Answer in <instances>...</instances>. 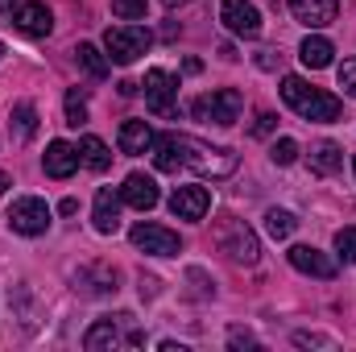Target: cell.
<instances>
[{
    "mask_svg": "<svg viewBox=\"0 0 356 352\" xmlns=\"http://www.w3.org/2000/svg\"><path fill=\"white\" fill-rule=\"evenodd\" d=\"M154 166L162 170V175H175L178 166H182V150H178V133H162V137H154Z\"/></svg>",
    "mask_w": 356,
    "mask_h": 352,
    "instance_id": "ffe728a7",
    "label": "cell"
},
{
    "mask_svg": "<svg viewBox=\"0 0 356 352\" xmlns=\"http://www.w3.org/2000/svg\"><path fill=\"white\" fill-rule=\"evenodd\" d=\"M298 228V220L290 216V211H282V207H269L266 211V232L273 241H290V232Z\"/></svg>",
    "mask_w": 356,
    "mask_h": 352,
    "instance_id": "d4e9b609",
    "label": "cell"
},
{
    "mask_svg": "<svg viewBox=\"0 0 356 352\" xmlns=\"http://www.w3.org/2000/svg\"><path fill=\"white\" fill-rule=\"evenodd\" d=\"M13 4H17V0H0V13H8V8H13Z\"/></svg>",
    "mask_w": 356,
    "mask_h": 352,
    "instance_id": "74e56055",
    "label": "cell"
},
{
    "mask_svg": "<svg viewBox=\"0 0 356 352\" xmlns=\"http://www.w3.org/2000/svg\"><path fill=\"white\" fill-rule=\"evenodd\" d=\"M311 166H315L319 175H336V170L344 166V150H340L336 141H315V145H311Z\"/></svg>",
    "mask_w": 356,
    "mask_h": 352,
    "instance_id": "7402d4cb",
    "label": "cell"
},
{
    "mask_svg": "<svg viewBox=\"0 0 356 352\" xmlns=\"http://www.w3.org/2000/svg\"><path fill=\"white\" fill-rule=\"evenodd\" d=\"M120 344H129V349H141V344H145V332L137 328V319H133L129 311L95 319V323L88 328V336H83V349H88V352L120 349Z\"/></svg>",
    "mask_w": 356,
    "mask_h": 352,
    "instance_id": "7a4b0ae2",
    "label": "cell"
},
{
    "mask_svg": "<svg viewBox=\"0 0 356 352\" xmlns=\"http://www.w3.org/2000/svg\"><path fill=\"white\" fill-rule=\"evenodd\" d=\"M290 13L307 25V29H323L340 17V4L336 0H290Z\"/></svg>",
    "mask_w": 356,
    "mask_h": 352,
    "instance_id": "2e32d148",
    "label": "cell"
},
{
    "mask_svg": "<svg viewBox=\"0 0 356 352\" xmlns=\"http://www.w3.org/2000/svg\"><path fill=\"white\" fill-rule=\"evenodd\" d=\"M145 104H149V112L154 116H175L178 112V79L170 71H162V67H154V71H145Z\"/></svg>",
    "mask_w": 356,
    "mask_h": 352,
    "instance_id": "ba28073f",
    "label": "cell"
},
{
    "mask_svg": "<svg viewBox=\"0 0 356 352\" xmlns=\"http://www.w3.org/2000/svg\"><path fill=\"white\" fill-rule=\"evenodd\" d=\"M211 207V191L207 186H175L170 195V211L178 220H203Z\"/></svg>",
    "mask_w": 356,
    "mask_h": 352,
    "instance_id": "7c38bea8",
    "label": "cell"
},
{
    "mask_svg": "<svg viewBox=\"0 0 356 352\" xmlns=\"http://www.w3.org/2000/svg\"><path fill=\"white\" fill-rule=\"evenodd\" d=\"M336 253L348 265H356V228H340L336 232Z\"/></svg>",
    "mask_w": 356,
    "mask_h": 352,
    "instance_id": "f1b7e54d",
    "label": "cell"
},
{
    "mask_svg": "<svg viewBox=\"0 0 356 352\" xmlns=\"http://www.w3.org/2000/svg\"><path fill=\"white\" fill-rule=\"evenodd\" d=\"M286 257H290V265H294L298 273H311V278H323V282L336 278V262H332L327 253H319L315 245H294Z\"/></svg>",
    "mask_w": 356,
    "mask_h": 352,
    "instance_id": "5bb4252c",
    "label": "cell"
},
{
    "mask_svg": "<svg viewBox=\"0 0 356 352\" xmlns=\"http://www.w3.org/2000/svg\"><path fill=\"white\" fill-rule=\"evenodd\" d=\"M17 29L21 33H29V38H46L50 29H54V13L42 4V0H25V4H17Z\"/></svg>",
    "mask_w": 356,
    "mask_h": 352,
    "instance_id": "9a60e30c",
    "label": "cell"
},
{
    "mask_svg": "<svg viewBox=\"0 0 356 352\" xmlns=\"http://www.w3.org/2000/svg\"><path fill=\"white\" fill-rule=\"evenodd\" d=\"M332 42L327 38H319V33H311L302 46H298V58H302V67H311V71H323V67H332Z\"/></svg>",
    "mask_w": 356,
    "mask_h": 352,
    "instance_id": "44dd1931",
    "label": "cell"
},
{
    "mask_svg": "<svg viewBox=\"0 0 356 352\" xmlns=\"http://www.w3.org/2000/svg\"><path fill=\"white\" fill-rule=\"evenodd\" d=\"M67 125H71V129L88 125V99H83V88L67 91Z\"/></svg>",
    "mask_w": 356,
    "mask_h": 352,
    "instance_id": "484cf974",
    "label": "cell"
},
{
    "mask_svg": "<svg viewBox=\"0 0 356 352\" xmlns=\"http://www.w3.org/2000/svg\"><path fill=\"white\" fill-rule=\"evenodd\" d=\"M178 150H182V166H191L203 178H228L241 166V158L232 150H216V145H203L195 137H178Z\"/></svg>",
    "mask_w": 356,
    "mask_h": 352,
    "instance_id": "3957f363",
    "label": "cell"
},
{
    "mask_svg": "<svg viewBox=\"0 0 356 352\" xmlns=\"http://www.w3.org/2000/svg\"><path fill=\"white\" fill-rule=\"evenodd\" d=\"M277 63H282V54H277V50H261V54H257V67H261V71H273Z\"/></svg>",
    "mask_w": 356,
    "mask_h": 352,
    "instance_id": "836d02e7",
    "label": "cell"
},
{
    "mask_svg": "<svg viewBox=\"0 0 356 352\" xmlns=\"http://www.w3.org/2000/svg\"><path fill=\"white\" fill-rule=\"evenodd\" d=\"M353 170H356V162H353Z\"/></svg>",
    "mask_w": 356,
    "mask_h": 352,
    "instance_id": "60d3db41",
    "label": "cell"
},
{
    "mask_svg": "<svg viewBox=\"0 0 356 352\" xmlns=\"http://www.w3.org/2000/svg\"><path fill=\"white\" fill-rule=\"evenodd\" d=\"M75 63L88 71L91 79H108V58H104L91 42H79V46H75Z\"/></svg>",
    "mask_w": 356,
    "mask_h": 352,
    "instance_id": "cb8c5ba5",
    "label": "cell"
},
{
    "mask_svg": "<svg viewBox=\"0 0 356 352\" xmlns=\"http://www.w3.org/2000/svg\"><path fill=\"white\" fill-rule=\"evenodd\" d=\"M162 4H182V0H162Z\"/></svg>",
    "mask_w": 356,
    "mask_h": 352,
    "instance_id": "f35d334b",
    "label": "cell"
},
{
    "mask_svg": "<svg viewBox=\"0 0 356 352\" xmlns=\"http://www.w3.org/2000/svg\"><path fill=\"white\" fill-rule=\"evenodd\" d=\"M228 344H232V349H257L253 332H245V328H228Z\"/></svg>",
    "mask_w": 356,
    "mask_h": 352,
    "instance_id": "d6a6232c",
    "label": "cell"
},
{
    "mask_svg": "<svg viewBox=\"0 0 356 352\" xmlns=\"http://www.w3.org/2000/svg\"><path fill=\"white\" fill-rule=\"evenodd\" d=\"M220 249H224L232 262H241V265H257V257H261L257 232H253L245 220H228V224L220 228Z\"/></svg>",
    "mask_w": 356,
    "mask_h": 352,
    "instance_id": "52a82bcc",
    "label": "cell"
},
{
    "mask_svg": "<svg viewBox=\"0 0 356 352\" xmlns=\"http://www.w3.org/2000/svg\"><path fill=\"white\" fill-rule=\"evenodd\" d=\"M158 199H162V191H158L154 175H141V170H133V175L124 178V186H120V203H129V207H137V211H149V207H158Z\"/></svg>",
    "mask_w": 356,
    "mask_h": 352,
    "instance_id": "8fae6325",
    "label": "cell"
},
{
    "mask_svg": "<svg viewBox=\"0 0 356 352\" xmlns=\"http://www.w3.org/2000/svg\"><path fill=\"white\" fill-rule=\"evenodd\" d=\"M8 186H13V178H8V175H4V170H0V195H4Z\"/></svg>",
    "mask_w": 356,
    "mask_h": 352,
    "instance_id": "8d00e7d4",
    "label": "cell"
},
{
    "mask_svg": "<svg viewBox=\"0 0 356 352\" xmlns=\"http://www.w3.org/2000/svg\"><path fill=\"white\" fill-rule=\"evenodd\" d=\"M91 224H95V232H99V237L120 232V195H116L112 186H99V191H95V211H91Z\"/></svg>",
    "mask_w": 356,
    "mask_h": 352,
    "instance_id": "4fadbf2b",
    "label": "cell"
},
{
    "mask_svg": "<svg viewBox=\"0 0 356 352\" xmlns=\"http://www.w3.org/2000/svg\"><path fill=\"white\" fill-rule=\"evenodd\" d=\"M79 162H83V158H79V150H75L71 141H50L42 166H46V175L50 178H71L75 170H79Z\"/></svg>",
    "mask_w": 356,
    "mask_h": 352,
    "instance_id": "e0dca14e",
    "label": "cell"
},
{
    "mask_svg": "<svg viewBox=\"0 0 356 352\" xmlns=\"http://www.w3.org/2000/svg\"><path fill=\"white\" fill-rule=\"evenodd\" d=\"M282 99H286L302 120H315V125H332V120H340V112H344V104H340L332 91L311 88V83L298 79V75H286V79H282Z\"/></svg>",
    "mask_w": 356,
    "mask_h": 352,
    "instance_id": "6da1fadb",
    "label": "cell"
},
{
    "mask_svg": "<svg viewBox=\"0 0 356 352\" xmlns=\"http://www.w3.org/2000/svg\"><path fill=\"white\" fill-rule=\"evenodd\" d=\"M13 125H8V133H13V141L17 145H25L33 133H38V108H33V99H17L13 104V116H8Z\"/></svg>",
    "mask_w": 356,
    "mask_h": 352,
    "instance_id": "ac0fdd59",
    "label": "cell"
},
{
    "mask_svg": "<svg viewBox=\"0 0 356 352\" xmlns=\"http://www.w3.org/2000/svg\"><path fill=\"white\" fill-rule=\"evenodd\" d=\"M220 21H224L236 38H257V33H261V13H257V4H249V0H224V4H220Z\"/></svg>",
    "mask_w": 356,
    "mask_h": 352,
    "instance_id": "30bf717a",
    "label": "cell"
},
{
    "mask_svg": "<svg viewBox=\"0 0 356 352\" xmlns=\"http://www.w3.org/2000/svg\"><path fill=\"white\" fill-rule=\"evenodd\" d=\"M269 158H273L277 166H290V162H298V141H294V137H282V141H273Z\"/></svg>",
    "mask_w": 356,
    "mask_h": 352,
    "instance_id": "4316f807",
    "label": "cell"
},
{
    "mask_svg": "<svg viewBox=\"0 0 356 352\" xmlns=\"http://www.w3.org/2000/svg\"><path fill=\"white\" fill-rule=\"evenodd\" d=\"M336 75H340V88H344V95H356V58H344Z\"/></svg>",
    "mask_w": 356,
    "mask_h": 352,
    "instance_id": "f546056e",
    "label": "cell"
},
{
    "mask_svg": "<svg viewBox=\"0 0 356 352\" xmlns=\"http://www.w3.org/2000/svg\"><path fill=\"white\" fill-rule=\"evenodd\" d=\"M273 129H277V116H273V112H266V108H261V112L253 116V129H249V133H253V137H269Z\"/></svg>",
    "mask_w": 356,
    "mask_h": 352,
    "instance_id": "4dcf8cb0",
    "label": "cell"
},
{
    "mask_svg": "<svg viewBox=\"0 0 356 352\" xmlns=\"http://www.w3.org/2000/svg\"><path fill=\"white\" fill-rule=\"evenodd\" d=\"M294 344L298 349H332V340L319 336V332H294Z\"/></svg>",
    "mask_w": 356,
    "mask_h": 352,
    "instance_id": "1f68e13d",
    "label": "cell"
},
{
    "mask_svg": "<svg viewBox=\"0 0 356 352\" xmlns=\"http://www.w3.org/2000/svg\"><path fill=\"white\" fill-rule=\"evenodd\" d=\"M58 211H63V216H75V211H79V203H75V199H63V203H58Z\"/></svg>",
    "mask_w": 356,
    "mask_h": 352,
    "instance_id": "e575fe53",
    "label": "cell"
},
{
    "mask_svg": "<svg viewBox=\"0 0 356 352\" xmlns=\"http://www.w3.org/2000/svg\"><path fill=\"white\" fill-rule=\"evenodd\" d=\"M241 108H245V95L236 88H220V91H207V95L191 99V116H195V120L224 125V129L241 120Z\"/></svg>",
    "mask_w": 356,
    "mask_h": 352,
    "instance_id": "5b68a950",
    "label": "cell"
},
{
    "mask_svg": "<svg viewBox=\"0 0 356 352\" xmlns=\"http://www.w3.org/2000/svg\"><path fill=\"white\" fill-rule=\"evenodd\" d=\"M149 145H154V129H149L145 120H124V125H120V154L137 158V154H145Z\"/></svg>",
    "mask_w": 356,
    "mask_h": 352,
    "instance_id": "d6986e66",
    "label": "cell"
},
{
    "mask_svg": "<svg viewBox=\"0 0 356 352\" xmlns=\"http://www.w3.org/2000/svg\"><path fill=\"white\" fill-rule=\"evenodd\" d=\"M137 88H141V83H133V79H124V83H120V95H137Z\"/></svg>",
    "mask_w": 356,
    "mask_h": 352,
    "instance_id": "d590c367",
    "label": "cell"
},
{
    "mask_svg": "<svg viewBox=\"0 0 356 352\" xmlns=\"http://www.w3.org/2000/svg\"><path fill=\"white\" fill-rule=\"evenodd\" d=\"M129 241H133L141 253H154V257H178V249H182L178 232L162 228V224H137V228L129 232Z\"/></svg>",
    "mask_w": 356,
    "mask_h": 352,
    "instance_id": "9c48e42d",
    "label": "cell"
},
{
    "mask_svg": "<svg viewBox=\"0 0 356 352\" xmlns=\"http://www.w3.org/2000/svg\"><path fill=\"white\" fill-rule=\"evenodd\" d=\"M79 158H83L88 170H108V166H112V150H108L99 137H83V141H79Z\"/></svg>",
    "mask_w": 356,
    "mask_h": 352,
    "instance_id": "603a6c76",
    "label": "cell"
},
{
    "mask_svg": "<svg viewBox=\"0 0 356 352\" xmlns=\"http://www.w3.org/2000/svg\"><path fill=\"white\" fill-rule=\"evenodd\" d=\"M4 220H8V228L21 232V237H42V232L50 228V203L38 199V195H21V199H13V207H8Z\"/></svg>",
    "mask_w": 356,
    "mask_h": 352,
    "instance_id": "8992f818",
    "label": "cell"
},
{
    "mask_svg": "<svg viewBox=\"0 0 356 352\" xmlns=\"http://www.w3.org/2000/svg\"><path fill=\"white\" fill-rule=\"evenodd\" d=\"M145 8H149V0H112V13H116L120 21H141Z\"/></svg>",
    "mask_w": 356,
    "mask_h": 352,
    "instance_id": "83f0119b",
    "label": "cell"
},
{
    "mask_svg": "<svg viewBox=\"0 0 356 352\" xmlns=\"http://www.w3.org/2000/svg\"><path fill=\"white\" fill-rule=\"evenodd\" d=\"M149 46H154V33H149L145 25H112V29L104 33L108 63H116V67H133Z\"/></svg>",
    "mask_w": 356,
    "mask_h": 352,
    "instance_id": "277c9868",
    "label": "cell"
},
{
    "mask_svg": "<svg viewBox=\"0 0 356 352\" xmlns=\"http://www.w3.org/2000/svg\"><path fill=\"white\" fill-rule=\"evenodd\" d=\"M0 58H4V42H0Z\"/></svg>",
    "mask_w": 356,
    "mask_h": 352,
    "instance_id": "ab89813d",
    "label": "cell"
}]
</instances>
